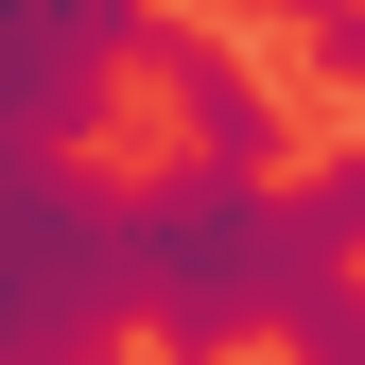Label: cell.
I'll use <instances>...</instances> for the list:
<instances>
[{"instance_id":"cell-6","label":"cell","mask_w":365,"mask_h":365,"mask_svg":"<svg viewBox=\"0 0 365 365\" xmlns=\"http://www.w3.org/2000/svg\"><path fill=\"white\" fill-rule=\"evenodd\" d=\"M279 348H296V365H365V279H331V296L279 331Z\"/></svg>"},{"instance_id":"cell-4","label":"cell","mask_w":365,"mask_h":365,"mask_svg":"<svg viewBox=\"0 0 365 365\" xmlns=\"http://www.w3.org/2000/svg\"><path fill=\"white\" fill-rule=\"evenodd\" d=\"M296 226H313V261H331V279L365 261V140H348L331 174H296Z\"/></svg>"},{"instance_id":"cell-3","label":"cell","mask_w":365,"mask_h":365,"mask_svg":"<svg viewBox=\"0 0 365 365\" xmlns=\"http://www.w3.org/2000/svg\"><path fill=\"white\" fill-rule=\"evenodd\" d=\"M122 70L174 105V157H226V174H279V87H261V53L226 18H174V0H140V35H122Z\"/></svg>"},{"instance_id":"cell-5","label":"cell","mask_w":365,"mask_h":365,"mask_svg":"<svg viewBox=\"0 0 365 365\" xmlns=\"http://www.w3.org/2000/svg\"><path fill=\"white\" fill-rule=\"evenodd\" d=\"M296 18V53H313V87H365V0H279Z\"/></svg>"},{"instance_id":"cell-2","label":"cell","mask_w":365,"mask_h":365,"mask_svg":"<svg viewBox=\"0 0 365 365\" xmlns=\"http://www.w3.org/2000/svg\"><path fill=\"white\" fill-rule=\"evenodd\" d=\"M122 348V174L0 157V365H105Z\"/></svg>"},{"instance_id":"cell-1","label":"cell","mask_w":365,"mask_h":365,"mask_svg":"<svg viewBox=\"0 0 365 365\" xmlns=\"http://www.w3.org/2000/svg\"><path fill=\"white\" fill-rule=\"evenodd\" d=\"M313 296H331V261H313L279 174H226V157H140L122 174V331L157 365H244Z\"/></svg>"}]
</instances>
